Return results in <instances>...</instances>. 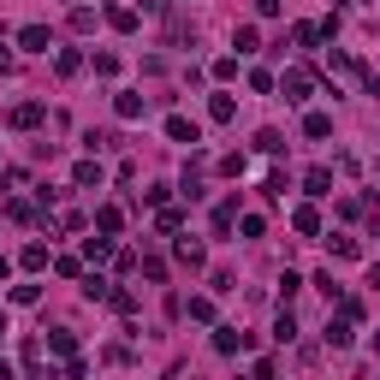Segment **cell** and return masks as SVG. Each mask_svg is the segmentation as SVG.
Returning <instances> with one entry per match:
<instances>
[{
  "label": "cell",
  "mask_w": 380,
  "mask_h": 380,
  "mask_svg": "<svg viewBox=\"0 0 380 380\" xmlns=\"http://www.w3.org/2000/svg\"><path fill=\"white\" fill-rule=\"evenodd\" d=\"M279 89H286V102H309V89H315V77H309L303 65H291V72L279 77Z\"/></svg>",
  "instance_id": "6da1fadb"
},
{
  "label": "cell",
  "mask_w": 380,
  "mask_h": 380,
  "mask_svg": "<svg viewBox=\"0 0 380 380\" xmlns=\"http://www.w3.org/2000/svg\"><path fill=\"white\" fill-rule=\"evenodd\" d=\"M167 137H173V143H202V131H196V119L173 113V119H167Z\"/></svg>",
  "instance_id": "7a4b0ae2"
},
{
  "label": "cell",
  "mask_w": 380,
  "mask_h": 380,
  "mask_svg": "<svg viewBox=\"0 0 380 380\" xmlns=\"http://www.w3.org/2000/svg\"><path fill=\"white\" fill-rule=\"evenodd\" d=\"M303 190H309V196H333V173H327V167H309V173H303Z\"/></svg>",
  "instance_id": "3957f363"
},
{
  "label": "cell",
  "mask_w": 380,
  "mask_h": 380,
  "mask_svg": "<svg viewBox=\"0 0 380 380\" xmlns=\"http://www.w3.org/2000/svg\"><path fill=\"white\" fill-rule=\"evenodd\" d=\"M18 48H30V54H48V24H24V30H18Z\"/></svg>",
  "instance_id": "277c9868"
},
{
  "label": "cell",
  "mask_w": 380,
  "mask_h": 380,
  "mask_svg": "<svg viewBox=\"0 0 380 380\" xmlns=\"http://www.w3.org/2000/svg\"><path fill=\"white\" fill-rule=\"evenodd\" d=\"M30 125H42V102H18L12 107V131H30Z\"/></svg>",
  "instance_id": "5b68a950"
},
{
  "label": "cell",
  "mask_w": 380,
  "mask_h": 380,
  "mask_svg": "<svg viewBox=\"0 0 380 380\" xmlns=\"http://www.w3.org/2000/svg\"><path fill=\"white\" fill-rule=\"evenodd\" d=\"M214 351H220V357H238V351H244V333H238V327H220V333H214Z\"/></svg>",
  "instance_id": "8992f818"
},
{
  "label": "cell",
  "mask_w": 380,
  "mask_h": 380,
  "mask_svg": "<svg viewBox=\"0 0 380 380\" xmlns=\"http://www.w3.org/2000/svg\"><path fill=\"white\" fill-rule=\"evenodd\" d=\"M327 344H333V351H344V344H351V315H339V321H327V333H321Z\"/></svg>",
  "instance_id": "52a82bcc"
},
{
  "label": "cell",
  "mask_w": 380,
  "mask_h": 380,
  "mask_svg": "<svg viewBox=\"0 0 380 380\" xmlns=\"http://www.w3.org/2000/svg\"><path fill=\"white\" fill-rule=\"evenodd\" d=\"M291 226H297L303 238H315V232H321V214H315V208H291Z\"/></svg>",
  "instance_id": "ba28073f"
},
{
  "label": "cell",
  "mask_w": 380,
  "mask_h": 380,
  "mask_svg": "<svg viewBox=\"0 0 380 380\" xmlns=\"http://www.w3.org/2000/svg\"><path fill=\"white\" fill-rule=\"evenodd\" d=\"M173 256L185 261V268H202V244H196V238H178V244H173Z\"/></svg>",
  "instance_id": "9c48e42d"
},
{
  "label": "cell",
  "mask_w": 380,
  "mask_h": 380,
  "mask_svg": "<svg viewBox=\"0 0 380 380\" xmlns=\"http://www.w3.org/2000/svg\"><path fill=\"white\" fill-rule=\"evenodd\" d=\"M113 113H119V119H137V113H143V95L119 89V95H113Z\"/></svg>",
  "instance_id": "30bf717a"
},
{
  "label": "cell",
  "mask_w": 380,
  "mask_h": 380,
  "mask_svg": "<svg viewBox=\"0 0 380 380\" xmlns=\"http://www.w3.org/2000/svg\"><path fill=\"white\" fill-rule=\"evenodd\" d=\"M107 24H113V30H125V36H131V30H137V6H107Z\"/></svg>",
  "instance_id": "8fae6325"
},
{
  "label": "cell",
  "mask_w": 380,
  "mask_h": 380,
  "mask_svg": "<svg viewBox=\"0 0 380 380\" xmlns=\"http://www.w3.org/2000/svg\"><path fill=\"white\" fill-rule=\"evenodd\" d=\"M232 113H238V102H232V95H214V102H208V119H214V125H226Z\"/></svg>",
  "instance_id": "7c38bea8"
},
{
  "label": "cell",
  "mask_w": 380,
  "mask_h": 380,
  "mask_svg": "<svg viewBox=\"0 0 380 380\" xmlns=\"http://www.w3.org/2000/svg\"><path fill=\"white\" fill-rule=\"evenodd\" d=\"M303 137H333V119H327V113H309V119H303Z\"/></svg>",
  "instance_id": "4fadbf2b"
},
{
  "label": "cell",
  "mask_w": 380,
  "mask_h": 380,
  "mask_svg": "<svg viewBox=\"0 0 380 380\" xmlns=\"http://www.w3.org/2000/svg\"><path fill=\"white\" fill-rule=\"evenodd\" d=\"M273 339H279V344H291V339H297V321H291V309H279V321H273Z\"/></svg>",
  "instance_id": "5bb4252c"
},
{
  "label": "cell",
  "mask_w": 380,
  "mask_h": 380,
  "mask_svg": "<svg viewBox=\"0 0 380 380\" xmlns=\"http://www.w3.org/2000/svg\"><path fill=\"white\" fill-rule=\"evenodd\" d=\"M48 344H54L60 357H72V351H77V333H65V327H54V333H48Z\"/></svg>",
  "instance_id": "9a60e30c"
},
{
  "label": "cell",
  "mask_w": 380,
  "mask_h": 380,
  "mask_svg": "<svg viewBox=\"0 0 380 380\" xmlns=\"http://www.w3.org/2000/svg\"><path fill=\"white\" fill-rule=\"evenodd\" d=\"M72 178L89 190V185H102V167H95V161H77V173H72Z\"/></svg>",
  "instance_id": "2e32d148"
},
{
  "label": "cell",
  "mask_w": 380,
  "mask_h": 380,
  "mask_svg": "<svg viewBox=\"0 0 380 380\" xmlns=\"http://www.w3.org/2000/svg\"><path fill=\"white\" fill-rule=\"evenodd\" d=\"M256 148H261V155H279V148H286V137H279V131H261Z\"/></svg>",
  "instance_id": "e0dca14e"
},
{
  "label": "cell",
  "mask_w": 380,
  "mask_h": 380,
  "mask_svg": "<svg viewBox=\"0 0 380 380\" xmlns=\"http://www.w3.org/2000/svg\"><path fill=\"white\" fill-rule=\"evenodd\" d=\"M24 268H30V273L48 268V250H42V244H24Z\"/></svg>",
  "instance_id": "ac0fdd59"
},
{
  "label": "cell",
  "mask_w": 380,
  "mask_h": 380,
  "mask_svg": "<svg viewBox=\"0 0 380 380\" xmlns=\"http://www.w3.org/2000/svg\"><path fill=\"white\" fill-rule=\"evenodd\" d=\"M84 297H89V303H102V297H107V279L89 273V279H84Z\"/></svg>",
  "instance_id": "d6986e66"
},
{
  "label": "cell",
  "mask_w": 380,
  "mask_h": 380,
  "mask_svg": "<svg viewBox=\"0 0 380 380\" xmlns=\"http://www.w3.org/2000/svg\"><path fill=\"white\" fill-rule=\"evenodd\" d=\"M113 143H119L113 131H89V137H84V148H89V155H95V148H113Z\"/></svg>",
  "instance_id": "ffe728a7"
},
{
  "label": "cell",
  "mask_w": 380,
  "mask_h": 380,
  "mask_svg": "<svg viewBox=\"0 0 380 380\" xmlns=\"http://www.w3.org/2000/svg\"><path fill=\"white\" fill-rule=\"evenodd\" d=\"M333 256H344V261H357V256H362V244H357V238H333Z\"/></svg>",
  "instance_id": "44dd1931"
},
{
  "label": "cell",
  "mask_w": 380,
  "mask_h": 380,
  "mask_svg": "<svg viewBox=\"0 0 380 380\" xmlns=\"http://www.w3.org/2000/svg\"><path fill=\"white\" fill-rule=\"evenodd\" d=\"M77 65H84V54H77V48H65V54H60V77H72Z\"/></svg>",
  "instance_id": "7402d4cb"
},
{
  "label": "cell",
  "mask_w": 380,
  "mask_h": 380,
  "mask_svg": "<svg viewBox=\"0 0 380 380\" xmlns=\"http://www.w3.org/2000/svg\"><path fill=\"white\" fill-rule=\"evenodd\" d=\"M190 321H214V303H208V297H190Z\"/></svg>",
  "instance_id": "603a6c76"
},
{
  "label": "cell",
  "mask_w": 380,
  "mask_h": 380,
  "mask_svg": "<svg viewBox=\"0 0 380 380\" xmlns=\"http://www.w3.org/2000/svg\"><path fill=\"white\" fill-rule=\"evenodd\" d=\"M107 250H113L107 238H89V244H84V256H89V261H107Z\"/></svg>",
  "instance_id": "cb8c5ba5"
},
{
  "label": "cell",
  "mask_w": 380,
  "mask_h": 380,
  "mask_svg": "<svg viewBox=\"0 0 380 380\" xmlns=\"http://www.w3.org/2000/svg\"><path fill=\"white\" fill-rule=\"evenodd\" d=\"M12 65H18V60H12V48H6V42H0V77H6V72H12Z\"/></svg>",
  "instance_id": "d4e9b609"
},
{
  "label": "cell",
  "mask_w": 380,
  "mask_h": 380,
  "mask_svg": "<svg viewBox=\"0 0 380 380\" xmlns=\"http://www.w3.org/2000/svg\"><path fill=\"white\" fill-rule=\"evenodd\" d=\"M0 333H6V315H0Z\"/></svg>",
  "instance_id": "484cf974"
}]
</instances>
